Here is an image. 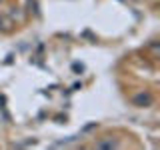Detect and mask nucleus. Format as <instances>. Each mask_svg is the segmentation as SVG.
<instances>
[{
    "label": "nucleus",
    "instance_id": "1",
    "mask_svg": "<svg viewBox=\"0 0 160 150\" xmlns=\"http://www.w3.org/2000/svg\"><path fill=\"white\" fill-rule=\"evenodd\" d=\"M132 104L138 108H148L154 104V96L150 92H138L136 96H132Z\"/></svg>",
    "mask_w": 160,
    "mask_h": 150
},
{
    "label": "nucleus",
    "instance_id": "3",
    "mask_svg": "<svg viewBox=\"0 0 160 150\" xmlns=\"http://www.w3.org/2000/svg\"><path fill=\"white\" fill-rule=\"evenodd\" d=\"M14 24H12V20H10L8 16H0V30L2 32H6V30H10Z\"/></svg>",
    "mask_w": 160,
    "mask_h": 150
},
{
    "label": "nucleus",
    "instance_id": "2",
    "mask_svg": "<svg viewBox=\"0 0 160 150\" xmlns=\"http://www.w3.org/2000/svg\"><path fill=\"white\" fill-rule=\"evenodd\" d=\"M120 142L118 140H100L96 142V148H118Z\"/></svg>",
    "mask_w": 160,
    "mask_h": 150
}]
</instances>
